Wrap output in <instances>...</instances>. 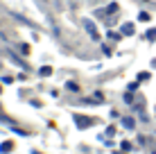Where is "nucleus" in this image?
<instances>
[{"label": "nucleus", "instance_id": "1a4fd4ad", "mask_svg": "<svg viewBox=\"0 0 156 154\" xmlns=\"http://www.w3.org/2000/svg\"><path fill=\"white\" fill-rule=\"evenodd\" d=\"M125 102H127V104H133V98H131V93H127V95H125Z\"/></svg>", "mask_w": 156, "mask_h": 154}, {"label": "nucleus", "instance_id": "7ed1b4c3", "mask_svg": "<svg viewBox=\"0 0 156 154\" xmlns=\"http://www.w3.org/2000/svg\"><path fill=\"white\" fill-rule=\"evenodd\" d=\"M118 9H120V7H118V2H111L109 7H106V12H98V14H100V16H113Z\"/></svg>", "mask_w": 156, "mask_h": 154}, {"label": "nucleus", "instance_id": "20e7f679", "mask_svg": "<svg viewBox=\"0 0 156 154\" xmlns=\"http://www.w3.org/2000/svg\"><path fill=\"white\" fill-rule=\"evenodd\" d=\"M12 143H9V141H5V143H0V152H2V154H7V152H12Z\"/></svg>", "mask_w": 156, "mask_h": 154}, {"label": "nucleus", "instance_id": "9b49d317", "mask_svg": "<svg viewBox=\"0 0 156 154\" xmlns=\"http://www.w3.org/2000/svg\"><path fill=\"white\" fill-rule=\"evenodd\" d=\"M152 154H156V145H154V147H152Z\"/></svg>", "mask_w": 156, "mask_h": 154}, {"label": "nucleus", "instance_id": "f8f14e48", "mask_svg": "<svg viewBox=\"0 0 156 154\" xmlns=\"http://www.w3.org/2000/svg\"><path fill=\"white\" fill-rule=\"evenodd\" d=\"M115 154H122V152H115Z\"/></svg>", "mask_w": 156, "mask_h": 154}, {"label": "nucleus", "instance_id": "f257e3e1", "mask_svg": "<svg viewBox=\"0 0 156 154\" xmlns=\"http://www.w3.org/2000/svg\"><path fill=\"white\" fill-rule=\"evenodd\" d=\"M84 27H86V32H88V34H90V36H93V39H95V41H100V34H98V30H95V25H93V23H90V20H88V18H84Z\"/></svg>", "mask_w": 156, "mask_h": 154}, {"label": "nucleus", "instance_id": "9d476101", "mask_svg": "<svg viewBox=\"0 0 156 154\" xmlns=\"http://www.w3.org/2000/svg\"><path fill=\"white\" fill-rule=\"evenodd\" d=\"M147 39H156V30H149L147 32Z\"/></svg>", "mask_w": 156, "mask_h": 154}, {"label": "nucleus", "instance_id": "39448f33", "mask_svg": "<svg viewBox=\"0 0 156 154\" xmlns=\"http://www.w3.org/2000/svg\"><path fill=\"white\" fill-rule=\"evenodd\" d=\"M122 34H127V36L133 34V25L131 23H125V25H122Z\"/></svg>", "mask_w": 156, "mask_h": 154}, {"label": "nucleus", "instance_id": "f03ea898", "mask_svg": "<svg viewBox=\"0 0 156 154\" xmlns=\"http://www.w3.org/2000/svg\"><path fill=\"white\" fill-rule=\"evenodd\" d=\"M75 125H77V127H82V129H86V127H90V125H93V120H88L86 116H75Z\"/></svg>", "mask_w": 156, "mask_h": 154}, {"label": "nucleus", "instance_id": "423d86ee", "mask_svg": "<svg viewBox=\"0 0 156 154\" xmlns=\"http://www.w3.org/2000/svg\"><path fill=\"white\" fill-rule=\"evenodd\" d=\"M122 125H125L127 129H133V127H136V123H133L131 118H125V120H122Z\"/></svg>", "mask_w": 156, "mask_h": 154}, {"label": "nucleus", "instance_id": "0eeeda50", "mask_svg": "<svg viewBox=\"0 0 156 154\" xmlns=\"http://www.w3.org/2000/svg\"><path fill=\"white\" fill-rule=\"evenodd\" d=\"M109 39L111 41H120V34H118V32H109Z\"/></svg>", "mask_w": 156, "mask_h": 154}, {"label": "nucleus", "instance_id": "6e6552de", "mask_svg": "<svg viewBox=\"0 0 156 154\" xmlns=\"http://www.w3.org/2000/svg\"><path fill=\"white\" fill-rule=\"evenodd\" d=\"M50 73H52V68H48V66H43V68H41V75H43V77L50 75Z\"/></svg>", "mask_w": 156, "mask_h": 154}]
</instances>
